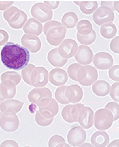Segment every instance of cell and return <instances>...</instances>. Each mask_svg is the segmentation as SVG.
<instances>
[{
	"instance_id": "obj_1",
	"label": "cell",
	"mask_w": 119,
	"mask_h": 147,
	"mask_svg": "<svg viewBox=\"0 0 119 147\" xmlns=\"http://www.w3.org/2000/svg\"><path fill=\"white\" fill-rule=\"evenodd\" d=\"M0 57L5 67L21 70L28 65L30 59L29 51L18 44L7 42L2 48Z\"/></svg>"
},
{
	"instance_id": "obj_2",
	"label": "cell",
	"mask_w": 119,
	"mask_h": 147,
	"mask_svg": "<svg viewBox=\"0 0 119 147\" xmlns=\"http://www.w3.org/2000/svg\"><path fill=\"white\" fill-rule=\"evenodd\" d=\"M28 100L37 106L44 107L47 105L52 99V94L50 89L46 87L36 88L29 92Z\"/></svg>"
},
{
	"instance_id": "obj_3",
	"label": "cell",
	"mask_w": 119,
	"mask_h": 147,
	"mask_svg": "<svg viewBox=\"0 0 119 147\" xmlns=\"http://www.w3.org/2000/svg\"><path fill=\"white\" fill-rule=\"evenodd\" d=\"M113 116L106 108H101L93 114V125L99 130L105 131L109 129L113 125Z\"/></svg>"
},
{
	"instance_id": "obj_4",
	"label": "cell",
	"mask_w": 119,
	"mask_h": 147,
	"mask_svg": "<svg viewBox=\"0 0 119 147\" xmlns=\"http://www.w3.org/2000/svg\"><path fill=\"white\" fill-rule=\"evenodd\" d=\"M77 81L84 86H91L98 79V72L90 65H85L79 69L77 74Z\"/></svg>"
},
{
	"instance_id": "obj_5",
	"label": "cell",
	"mask_w": 119,
	"mask_h": 147,
	"mask_svg": "<svg viewBox=\"0 0 119 147\" xmlns=\"http://www.w3.org/2000/svg\"><path fill=\"white\" fill-rule=\"evenodd\" d=\"M19 119L16 113L11 110L3 112L0 117V127L7 133H13L19 127Z\"/></svg>"
},
{
	"instance_id": "obj_6",
	"label": "cell",
	"mask_w": 119,
	"mask_h": 147,
	"mask_svg": "<svg viewBox=\"0 0 119 147\" xmlns=\"http://www.w3.org/2000/svg\"><path fill=\"white\" fill-rule=\"evenodd\" d=\"M30 13L33 18L38 20L41 23L48 22L53 17V12L49 7L44 3H35L31 7Z\"/></svg>"
},
{
	"instance_id": "obj_7",
	"label": "cell",
	"mask_w": 119,
	"mask_h": 147,
	"mask_svg": "<svg viewBox=\"0 0 119 147\" xmlns=\"http://www.w3.org/2000/svg\"><path fill=\"white\" fill-rule=\"evenodd\" d=\"M49 81V73L44 67H35L30 76L32 86L35 88L44 87Z\"/></svg>"
},
{
	"instance_id": "obj_8",
	"label": "cell",
	"mask_w": 119,
	"mask_h": 147,
	"mask_svg": "<svg viewBox=\"0 0 119 147\" xmlns=\"http://www.w3.org/2000/svg\"><path fill=\"white\" fill-rule=\"evenodd\" d=\"M114 18V13L107 7H100L93 13V21L99 26H101L107 23H112Z\"/></svg>"
},
{
	"instance_id": "obj_9",
	"label": "cell",
	"mask_w": 119,
	"mask_h": 147,
	"mask_svg": "<svg viewBox=\"0 0 119 147\" xmlns=\"http://www.w3.org/2000/svg\"><path fill=\"white\" fill-rule=\"evenodd\" d=\"M87 138L85 129L80 126H75L69 130L67 135V140L71 146H80Z\"/></svg>"
},
{
	"instance_id": "obj_10",
	"label": "cell",
	"mask_w": 119,
	"mask_h": 147,
	"mask_svg": "<svg viewBox=\"0 0 119 147\" xmlns=\"http://www.w3.org/2000/svg\"><path fill=\"white\" fill-rule=\"evenodd\" d=\"M66 28L63 26H56L52 28L46 33V40L53 46H57L61 45V42L64 40V38L66 34Z\"/></svg>"
},
{
	"instance_id": "obj_11",
	"label": "cell",
	"mask_w": 119,
	"mask_h": 147,
	"mask_svg": "<svg viewBox=\"0 0 119 147\" xmlns=\"http://www.w3.org/2000/svg\"><path fill=\"white\" fill-rule=\"evenodd\" d=\"M78 45L77 42L73 39H65L61 42L58 49V53L63 59H70L77 53Z\"/></svg>"
},
{
	"instance_id": "obj_12",
	"label": "cell",
	"mask_w": 119,
	"mask_h": 147,
	"mask_svg": "<svg viewBox=\"0 0 119 147\" xmlns=\"http://www.w3.org/2000/svg\"><path fill=\"white\" fill-rule=\"evenodd\" d=\"M84 106L83 104H69L64 107L62 110L61 116L65 121L68 123H73L77 121L79 112Z\"/></svg>"
},
{
	"instance_id": "obj_13",
	"label": "cell",
	"mask_w": 119,
	"mask_h": 147,
	"mask_svg": "<svg viewBox=\"0 0 119 147\" xmlns=\"http://www.w3.org/2000/svg\"><path fill=\"white\" fill-rule=\"evenodd\" d=\"M93 111L90 107L83 106L79 112L77 121L84 129H90L93 125Z\"/></svg>"
},
{
	"instance_id": "obj_14",
	"label": "cell",
	"mask_w": 119,
	"mask_h": 147,
	"mask_svg": "<svg viewBox=\"0 0 119 147\" xmlns=\"http://www.w3.org/2000/svg\"><path fill=\"white\" fill-rule=\"evenodd\" d=\"M93 65L101 70L109 69L113 65V57L107 52H99L93 56Z\"/></svg>"
},
{
	"instance_id": "obj_15",
	"label": "cell",
	"mask_w": 119,
	"mask_h": 147,
	"mask_svg": "<svg viewBox=\"0 0 119 147\" xmlns=\"http://www.w3.org/2000/svg\"><path fill=\"white\" fill-rule=\"evenodd\" d=\"M74 57L78 64L82 65H88L93 61V53L90 48L88 47V45H82L78 47Z\"/></svg>"
},
{
	"instance_id": "obj_16",
	"label": "cell",
	"mask_w": 119,
	"mask_h": 147,
	"mask_svg": "<svg viewBox=\"0 0 119 147\" xmlns=\"http://www.w3.org/2000/svg\"><path fill=\"white\" fill-rule=\"evenodd\" d=\"M21 42L24 49L33 53H38L41 49V41L37 36L25 34L21 37Z\"/></svg>"
},
{
	"instance_id": "obj_17",
	"label": "cell",
	"mask_w": 119,
	"mask_h": 147,
	"mask_svg": "<svg viewBox=\"0 0 119 147\" xmlns=\"http://www.w3.org/2000/svg\"><path fill=\"white\" fill-rule=\"evenodd\" d=\"M69 76L66 72L61 68H54L49 73V81L56 86H64L68 81Z\"/></svg>"
},
{
	"instance_id": "obj_18",
	"label": "cell",
	"mask_w": 119,
	"mask_h": 147,
	"mask_svg": "<svg viewBox=\"0 0 119 147\" xmlns=\"http://www.w3.org/2000/svg\"><path fill=\"white\" fill-rule=\"evenodd\" d=\"M65 95L69 102L77 103L80 102L83 97V91L77 84H71L65 89Z\"/></svg>"
},
{
	"instance_id": "obj_19",
	"label": "cell",
	"mask_w": 119,
	"mask_h": 147,
	"mask_svg": "<svg viewBox=\"0 0 119 147\" xmlns=\"http://www.w3.org/2000/svg\"><path fill=\"white\" fill-rule=\"evenodd\" d=\"M23 31L26 34L39 36L43 32V25L38 20L33 18H29L24 26Z\"/></svg>"
},
{
	"instance_id": "obj_20",
	"label": "cell",
	"mask_w": 119,
	"mask_h": 147,
	"mask_svg": "<svg viewBox=\"0 0 119 147\" xmlns=\"http://www.w3.org/2000/svg\"><path fill=\"white\" fill-rule=\"evenodd\" d=\"M0 92L4 99H12L16 94V86L13 81L5 80L0 84Z\"/></svg>"
},
{
	"instance_id": "obj_21",
	"label": "cell",
	"mask_w": 119,
	"mask_h": 147,
	"mask_svg": "<svg viewBox=\"0 0 119 147\" xmlns=\"http://www.w3.org/2000/svg\"><path fill=\"white\" fill-rule=\"evenodd\" d=\"M39 112L46 119L54 118L59 112V105L56 100L52 99L49 104L44 107H40Z\"/></svg>"
},
{
	"instance_id": "obj_22",
	"label": "cell",
	"mask_w": 119,
	"mask_h": 147,
	"mask_svg": "<svg viewBox=\"0 0 119 147\" xmlns=\"http://www.w3.org/2000/svg\"><path fill=\"white\" fill-rule=\"evenodd\" d=\"M92 145L96 147H105L109 142V135L105 131H97L93 133L90 138Z\"/></svg>"
},
{
	"instance_id": "obj_23",
	"label": "cell",
	"mask_w": 119,
	"mask_h": 147,
	"mask_svg": "<svg viewBox=\"0 0 119 147\" xmlns=\"http://www.w3.org/2000/svg\"><path fill=\"white\" fill-rule=\"evenodd\" d=\"M92 90L93 93L98 97H105L109 94L110 86L109 83L103 80L96 81L93 83Z\"/></svg>"
},
{
	"instance_id": "obj_24",
	"label": "cell",
	"mask_w": 119,
	"mask_h": 147,
	"mask_svg": "<svg viewBox=\"0 0 119 147\" xmlns=\"http://www.w3.org/2000/svg\"><path fill=\"white\" fill-rule=\"evenodd\" d=\"M23 105L24 102L21 101L9 99V100H4L3 102L0 103V110L2 113L6 111L7 110H11L16 113L21 110Z\"/></svg>"
},
{
	"instance_id": "obj_25",
	"label": "cell",
	"mask_w": 119,
	"mask_h": 147,
	"mask_svg": "<svg viewBox=\"0 0 119 147\" xmlns=\"http://www.w3.org/2000/svg\"><path fill=\"white\" fill-rule=\"evenodd\" d=\"M47 59L49 63L55 67H62L67 63V61H68V59H63L60 56L58 53V49L57 48L51 50L48 53Z\"/></svg>"
},
{
	"instance_id": "obj_26",
	"label": "cell",
	"mask_w": 119,
	"mask_h": 147,
	"mask_svg": "<svg viewBox=\"0 0 119 147\" xmlns=\"http://www.w3.org/2000/svg\"><path fill=\"white\" fill-rule=\"evenodd\" d=\"M78 23V17L74 12H68L63 16L61 24L67 29H73Z\"/></svg>"
},
{
	"instance_id": "obj_27",
	"label": "cell",
	"mask_w": 119,
	"mask_h": 147,
	"mask_svg": "<svg viewBox=\"0 0 119 147\" xmlns=\"http://www.w3.org/2000/svg\"><path fill=\"white\" fill-rule=\"evenodd\" d=\"M100 34L107 40L112 39L117 34V28L113 23H107L101 25L100 28Z\"/></svg>"
},
{
	"instance_id": "obj_28",
	"label": "cell",
	"mask_w": 119,
	"mask_h": 147,
	"mask_svg": "<svg viewBox=\"0 0 119 147\" xmlns=\"http://www.w3.org/2000/svg\"><path fill=\"white\" fill-rule=\"evenodd\" d=\"M80 10L85 15H90L98 8V2L96 1H82L79 4Z\"/></svg>"
},
{
	"instance_id": "obj_29",
	"label": "cell",
	"mask_w": 119,
	"mask_h": 147,
	"mask_svg": "<svg viewBox=\"0 0 119 147\" xmlns=\"http://www.w3.org/2000/svg\"><path fill=\"white\" fill-rule=\"evenodd\" d=\"M20 16V10L16 7L11 6L10 8L5 10L3 13V17L8 24L14 23L18 19Z\"/></svg>"
},
{
	"instance_id": "obj_30",
	"label": "cell",
	"mask_w": 119,
	"mask_h": 147,
	"mask_svg": "<svg viewBox=\"0 0 119 147\" xmlns=\"http://www.w3.org/2000/svg\"><path fill=\"white\" fill-rule=\"evenodd\" d=\"M77 29L78 34L82 36H86L90 34L93 31V26L90 21L83 19L79 21L77 24Z\"/></svg>"
},
{
	"instance_id": "obj_31",
	"label": "cell",
	"mask_w": 119,
	"mask_h": 147,
	"mask_svg": "<svg viewBox=\"0 0 119 147\" xmlns=\"http://www.w3.org/2000/svg\"><path fill=\"white\" fill-rule=\"evenodd\" d=\"M0 80L2 81V82L5 80H9V81H11L16 84V86H17L18 84L20 83L21 80V75L18 74L16 72L13 71H9V72H5L2 75V76L0 77Z\"/></svg>"
},
{
	"instance_id": "obj_32",
	"label": "cell",
	"mask_w": 119,
	"mask_h": 147,
	"mask_svg": "<svg viewBox=\"0 0 119 147\" xmlns=\"http://www.w3.org/2000/svg\"><path fill=\"white\" fill-rule=\"evenodd\" d=\"M77 37L78 41L82 44V45H90V44L94 42V41L96 40V32L93 29L91 33H90V34H88V35H86V36H82L77 33Z\"/></svg>"
},
{
	"instance_id": "obj_33",
	"label": "cell",
	"mask_w": 119,
	"mask_h": 147,
	"mask_svg": "<svg viewBox=\"0 0 119 147\" xmlns=\"http://www.w3.org/2000/svg\"><path fill=\"white\" fill-rule=\"evenodd\" d=\"M35 67H36L35 65H32V64H28L21 70V78L24 80V81L29 86H32L31 81H30V76H31L33 69Z\"/></svg>"
},
{
	"instance_id": "obj_34",
	"label": "cell",
	"mask_w": 119,
	"mask_h": 147,
	"mask_svg": "<svg viewBox=\"0 0 119 147\" xmlns=\"http://www.w3.org/2000/svg\"><path fill=\"white\" fill-rule=\"evenodd\" d=\"M49 147H63V146H71L70 144H66L63 138L59 135H54L52 136L49 141Z\"/></svg>"
},
{
	"instance_id": "obj_35",
	"label": "cell",
	"mask_w": 119,
	"mask_h": 147,
	"mask_svg": "<svg viewBox=\"0 0 119 147\" xmlns=\"http://www.w3.org/2000/svg\"><path fill=\"white\" fill-rule=\"evenodd\" d=\"M27 21V16L22 10H20V16L16 22L9 24L10 26L14 29H20L23 28L26 22Z\"/></svg>"
},
{
	"instance_id": "obj_36",
	"label": "cell",
	"mask_w": 119,
	"mask_h": 147,
	"mask_svg": "<svg viewBox=\"0 0 119 147\" xmlns=\"http://www.w3.org/2000/svg\"><path fill=\"white\" fill-rule=\"evenodd\" d=\"M66 86H61L57 89L55 91V99L57 100V102L61 104H69L70 102L68 101L65 95V89H66Z\"/></svg>"
},
{
	"instance_id": "obj_37",
	"label": "cell",
	"mask_w": 119,
	"mask_h": 147,
	"mask_svg": "<svg viewBox=\"0 0 119 147\" xmlns=\"http://www.w3.org/2000/svg\"><path fill=\"white\" fill-rule=\"evenodd\" d=\"M54 121V118L52 119H46L44 117L39 111L36 112L35 113V121L37 123V125H38L41 127H48L52 124Z\"/></svg>"
},
{
	"instance_id": "obj_38",
	"label": "cell",
	"mask_w": 119,
	"mask_h": 147,
	"mask_svg": "<svg viewBox=\"0 0 119 147\" xmlns=\"http://www.w3.org/2000/svg\"><path fill=\"white\" fill-rule=\"evenodd\" d=\"M105 108L109 110L113 116V121H116L119 118V105L118 102H111L105 105Z\"/></svg>"
},
{
	"instance_id": "obj_39",
	"label": "cell",
	"mask_w": 119,
	"mask_h": 147,
	"mask_svg": "<svg viewBox=\"0 0 119 147\" xmlns=\"http://www.w3.org/2000/svg\"><path fill=\"white\" fill-rule=\"evenodd\" d=\"M81 67V65H80V64L78 63L72 64V65H71L69 67V68H68V74L67 75H68V76H69L71 79H72L74 81H77V71H78L79 69H80Z\"/></svg>"
},
{
	"instance_id": "obj_40",
	"label": "cell",
	"mask_w": 119,
	"mask_h": 147,
	"mask_svg": "<svg viewBox=\"0 0 119 147\" xmlns=\"http://www.w3.org/2000/svg\"><path fill=\"white\" fill-rule=\"evenodd\" d=\"M119 83L118 81V82L114 83V84L110 86V90H109V93H110V97L111 98L113 99L114 101H116V102H119Z\"/></svg>"
},
{
	"instance_id": "obj_41",
	"label": "cell",
	"mask_w": 119,
	"mask_h": 147,
	"mask_svg": "<svg viewBox=\"0 0 119 147\" xmlns=\"http://www.w3.org/2000/svg\"><path fill=\"white\" fill-rule=\"evenodd\" d=\"M119 65H115L112 66L109 69L108 75L109 77L111 78V80L118 82L119 81Z\"/></svg>"
},
{
	"instance_id": "obj_42",
	"label": "cell",
	"mask_w": 119,
	"mask_h": 147,
	"mask_svg": "<svg viewBox=\"0 0 119 147\" xmlns=\"http://www.w3.org/2000/svg\"><path fill=\"white\" fill-rule=\"evenodd\" d=\"M63 26V25L61 24V23L58 22V21H48V22H46V24H45V25L43 26V30H44V34L46 35V33L48 32V31H49V29H52V28H54V27H56V26Z\"/></svg>"
},
{
	"instance_id": "obj_43",
	"label": "cell",
	"mask_w": 119,
	"mask_h": 147,
	"mask_svg": "<svg viewBox=\"0 0 119 147\" xmlns=\"http://www.w3.org/2000/svg\"><path fill=\"white\" fill-rule=\"evenodd\" d=\"M118 41H119V37H116L114 39L112 40L110 42V45H109V48H110V50L115 53H119V49H118Z\"/></svg>"
},
{
	"instance_id": "obj_44",
	"label": "cell",
	"mask_w": 119,
	"mask_h": 147,
	"mask_svg": "<svg viewBox=\"0 0 119 147\" xmlns=\"http://www.w3.org/2000/svg\"><path fill=\"white\" fill-rule=\"evenodd\" d=\"M9 39V34L4 29H0V46L5 45Z\"/></svg>"
},
{
	"instance_id": "obj_45",
	"label": "cell",
	"mask_w": 119,
	"mask_h": 147,
	"mask_svg": "<svg viewBox=\"0 0 119 147\" xmlns=\"http://www.w3.org/2000/svg\"><path fill=\"white\" fill-rule=\"evenodd\" d=\"M14 4L13 1H0V10H6Z\"/></svg>"
},
{
	"instance_id": "obj_46",
	"label": "cell",
	"mask_w": 119,
	"mask_h": 147,
	"mask_svg": "<svg viewBox=\"0 0 119 147\" xmlns=\"http://www.w3.org/2000/svg\"><path fill=\"white\" fill-rule=\"evenodd\" d=\"M44 4L47 5L51 8V10H56L60 5V2L59 1H45Z\"/></svg>"
},
{
	"instance_id": "obj_47",
	"label": "cell",
	"mask_w": 119,
	"mask_h": 147,
	"mask_svg": "<svg viewBox=\"0 0 119 147\" xmlns=\"http://www.w3.org/2000/svg\"><path fill=\"white\" fill-rule=\"evenodd\" d=\"M1 147H5V146H15L18 147V144H17L16 141H13V140H7V141H5L4 142L2 143V144L0 145Z\"/></svg>"
},
{
	"instance_id": "obj_48",
	"label": "cell",
	"mask_w": 119,
	"mask_h": 147,
	"mask_svg": "<svg viewBox=\"0 0 119 147\" xmlns=\"http://www.w3.org/2000/svg\"><path fill=\"white\" fill-rule=\"evenodd\" d=\"M107 146H118V139H116V140H115L113 143H111L110 144H109V145H107Z\"/></svg>"
},
{
	"instance_id": "obj_49",
	"label": "cell",
	"mask_w": 119,
	"mask_h": 147,
	"mask_svg": "<svg viewBox=\"0 0 119 147\" xmlns=\"http://www.w3.org/2000/svg\"><path fill=\"white\" fill-rule=\"evenodd\" d=\"M113 5H114V10L118 13V1L113 2Z\"/></svg>"
},
{
	"instance_id": "obj_50",
	"label": "cell",
	"mask_w": 119,
	"mask_h": 147,
	"mask_svg": "<svg viewBox=\"0 0 119 147\" xmlns=\"http://www.w3.org/2000/svg\"><path fill=\"white\" fill-rule=\"evenodd\" d=\"M4 100H5V99L2 97V94H1V92H0V101H4Z\"/></svg>"
},
{
	"instance_id": "obj_51",
	"label": "cell",
	"mask_w": 119,
	"mask_h": 147,
	"mask_svg": "<svg viewBox=\"0 0 119 147\" xmlns=\"http://www.w3.org/2000/svg\"><path fill=\"white\" fill-rule=\"evenodd\" d=\"M0 103H1V101H0ZM2 112L1 111V110H0V117H1V115H2Z\"/></svg>"
}]
</instances>
